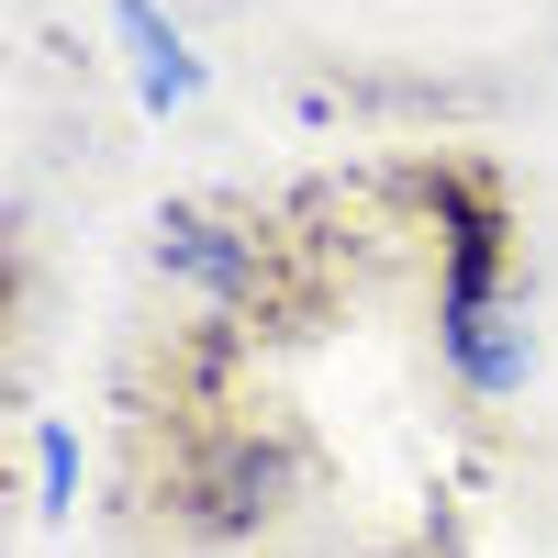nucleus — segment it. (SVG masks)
I'll use <instances>...</instances> for the list:
<instances>
[{"label": "nucleus", "instance_id": "nucleus-1", "mask_svg": "<svg viewBox=\"0 0 558 558\" xmlns=\"http://www.w3.org/2000/svg\"><path fill=\"white\" fill-rule=\"evenodd\" d=\"M291 492H302L291 447L257 436V425H223V436H202L191 458H179V514L213 525V536H257V525H279V514H291Z\"/></svg>", "mask_w": 558, "mask_h": 558}, {"label": "nucleus", "instance_id": "nucleus-2", "mask_svg": "<svg viewBox=\"0 0 558 558\" xmlns=\"http://www.w3.org/2000/svg\"><path fill=\"white\" fill-rule=\"evenodd\" d=\"M157 268H168V279H191V291L223 302V313L268 291V246L246 235V223H223V213H191V202L157 223Z\"/></svg>", "mask_w": 558, "mask_h": 558}, {"label": "nucleus", "instance_id": "nucleus-3", "mask_svg": "<svg viewBox=\"0 0 558 558\" xmlns=\"http://www.w3.org/2000/svg\"><path fill=\"white\" fill-rule=\"evenodd\" d=\"M436 336H447L458 391H481V402H514V391L536 380V324H525V302H514V291L481 302V313H436Z\"/></svg>", "mask_w": 558, "mask_h": 558}, {"label": "nucleus", "instance_id": "nucleus-4", "mask_svg": "<svg viewBox=\"0 0 558 558\" xmlns=\"http://www.w3.org/2000/svg\"><path fill=\"white\" fill-rule=\"evenodd\" d=\"M112 34L134 45V89H146V112H191L202 101V57L179 45V23L157 0H112Z\"/></svg>", "mask_w": 558, "mask_h": 558}, {"label": "nucleus", "instance_id": "nucleus-5", "mask_svg": "<svg viewBox=\"0 0 558 558\" xmlns=\"http://www.w3.org/2000/svg\"><path fill=\"white\" fill-rule=\"evenodd\" d=\"M34 502H45V514H68V502H78V436L57 425V413L34 425Z\"/></svg>", "mask_w": 558, "mask_h": 558}]
</instances>
